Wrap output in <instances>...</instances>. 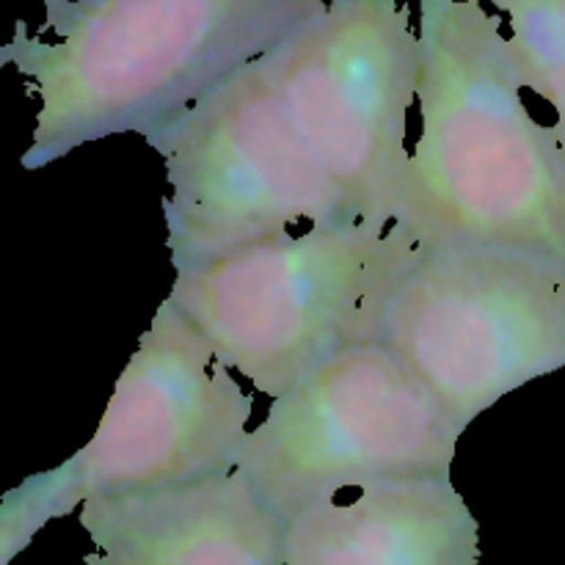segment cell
<instances>
[{
	"label": "cell",
	"mask_w": 565,
	"mask_h": 565,
	"mask_svg": "<svg viewBox=\"0 0 565 565\" xmlns=\"http://www.w3.org/2000/svg\"><path fill=\"white\" fill-rule=\"evenodd\" d=\"M326 0H44L53 42L17 25L0 61L39 97L33 171L83 143L143 141L285 42Z\"/></svg>",
	"instance_id": "2"
},
{
	"label": "cell",
	"mask_w": 565,
	"mask_h": 565,
	"mask_svg": "<svg viewBox=\"0 0 565 565\" xmlns=\"http://www.w3.org/2000/svg\"><path fill=\"white\" fill-rule=\"evenodd\" d=\"M423 252L401 221L309 226L180 270L166 301L232 373L276 401L340 353L381 340L386 307Z\"/></svg>",
	"instance_id": "3"
},
{
	"label": "cell",
	"mask_w": 565,
	"mask_h": 565,
	"mask_svg": "<svg viewBox=\"0 0 565 565\" xmlns=\"http://www.w3.org/2000/svg\"><path fill=\"white\" fill-rule=\"evenodd\" d=\"M254 403L196 326L163 301L97 430L70 458L83 497L196 483L237 467Z\"/></svg>",
	"instance_id": "8"
},
{
	"label": "cell",
	"mask_w": 565,
	"mask_h": 565,
	"mask_svg": "<svg viewBox=\"0 0 565 565\" xmlns=\"http://www.w3.org/2000/svg\"><path fill=\"white\" fill-rule=\"evenodd\" d=\"M381 342L456 428L565 367V263L491 246L430 248L386 307Z\"/></svg>",
	"instance_id": "6"
},
{
	"label": "cell",
	"mask_w": 565,
	"mask_h": 565,
	"mask_svg": "<svg viewBox=\"0 0 565 565\" xmlns=\"http://www.w3.org/2000/svg\"><path fill=\"white\" fill-rule=\"evenodd\" d=\"M511 22V53L524 88L565 116V0H489Z\"/></svg>",
	"instance_id": "11"
},
{
	"label": "cell",
	"mask_w": 565,
	"mask_h": 565,
	"mask_svg": "<svg viewBox=\"0 0 565 565\" xmlns=\"http://www.w3.org/2000/svg\"><path fill=\"white\" fill-rule=\"evenodd\" d=\"M298 132L356 224H397L419 36L397 0H331L265 53Z\"/></svg>",
	"instance_id": "7"
},
{
	"label": "cell",
	"mask_w": 565,
	"mask_h": 565,
	"mask_svg": "<svg viewBox=\"0 0 565 565\" xmlns=\"http://www.w3.org/2000/svg\"><path fill=\"white\" fill-rule=\"evenodd\" d=\"M461 436L434 392L379 340L276 397L235 469L287 524L345 489L447 478Z\"/></svg>",
	"instance_id": "4"
},
{
	"label": "cell",
	"mask_w": 565,
	"mask_h": 565,
	"mask_svg": "<svg viewBox=\"0 0 565 565\" xmlns=\"http://www.w3.org/2000/svg\"><path fill=\"white\" fill-rule=\"evenodd\" d=\"M83 502L86 497L77 483L72 461H64L50 472L33 475L20 489L6 494L0 508V565L14 561V555L31 544L44 524L66 516Z\"/></svg>",
	"instance_id": "12"
},
{
	"label": "cell",
	"mask_w": 565,
	"mask_h": 565,
	"mask_svg": "<svg viewBox=\"0 0 565 565\" xmlns=\"http://www.w3.org/2000/svg\"><path fill=\"white\" fill-rule=\"evenodd\" d=\"M83 565H285V524L237 469L174 489L88 497Z\"/></svg>",
	"instance_id": "9"
},
{
	"label": "cell",
	"mask_w": 565,
	"mask_h": 565,
	"mask_svg": "<svg viewBox=\"0 0 565 565\" xmlns=\"http://www.w3.org/2000/svg\"><path fill=\"white\" fill-rule=\"evenodd\" d=\"M169 180L174 270L287 235L292 224H356L298 132L268 61L257 58L149 138Z\"/></svg>",
	"instance_id": "5"
},
{
	"label": "cell",
	"mask_w": 565,
	"mask_h": 565,
	"mask_svg": "<svg viewBox=\"0 0 565 565\" xmlns=\"http://www.w3.org/2000/svg\"><path fill=\"white\" fill-rule=\"evenodd\" d=\"M552 132H555L557 143H561V149H563V154H565V116H557V121H555V125H552Z\"/></svg>",
	"instance_id": "13"
},
{
	"label": "cell",
	"mask_w": 565,
	"mask_h": 565,
	"mask_svg": "<svg viewBox=\"0 0 565 565\" xmlns=\"http://www.w3.org/2000/svg\"><path fill=\"white\" fill-rule=\"evenodd\" d=\"M285 565H480V527L450 475L392 480L298 513Z\"/></svg>",
	"instance_id": "10"
},
{
	"label": "cell",
	"mask_w": 565,
	"mask_h": 565,
	"mask_svg": "<svg viewBox=\"0 0 565 565\" xmlns=\"http://www.w3.org/2000/svg\"><path fill=\"white\" fill-rule=\"evenodd\" d=\"M419 116L401 221L425 252L491 246L565 263V154L522 103L483 0H419Z\"/></svg>",
	"instance_id": "1"
}]
</instances>
